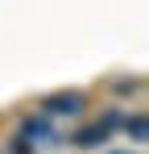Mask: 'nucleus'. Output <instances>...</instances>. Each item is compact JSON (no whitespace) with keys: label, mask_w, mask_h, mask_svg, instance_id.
Here are the masks:
<instances>
[{"label":"nucleus","mask_w":149,"mask_h":154,"mask_svg":"<svg viewBox=\"0 0 149 154\" xmlns=\"http://www.w3.org/2000/svg\"><path fill=\"white\" fill-rule=\"evenodd\" d=\"M8 154H33V146H29V142H25L21 133H17V137L8 142Z\"/></svg>","instance_id":"obj_7"},{"label":"nucleus","mask_w":149,"mask_h":154,"mask_svg":"<svg viewBox=\"0 0 149 154\" xmlns=\"http://www.w3.org/2000/svg\"><path fill=\"white\" fill-rule=\"evenodd\" d=\"M108 137H112V133H108V129L99 125V121H87L83 129H74V137H71V142L79 146V150H91V146H104Z\"/></svg>","instance_id":"obj_3"},{"label":"nucleus","mask_w":149,"mask_h":154,"mask_svg":"<svg viewBox=\"0 0 149 154\" xmlns=\"http://www.w3.org/2000/svg\"><path fill=\"white\" fill-rule=\"evenodd\" d=\"M17 133H21L29 146H58L54 121H50L46 112H25V117H17Z\"/></svg>","instance_id":"obj_1"},{"label":"nucleus","mask_w":149,"mask_h":154,"mask_svg":"<svg viewBox=\"0 0 149 154\" xmlns=\"http://www.w3.org/2000/svg\"><path fill=\"white\" fill-rule=\"evenodd\" d=\"M145 112H133V117H124V133L133 137V142H145Z\"/></svg>","instance_id":"obj_5"},{"label":"nucleus","mask_w":149,"mask_h":154,"mask_svg":"<svg viewBox=\"0 0 149 154\" xmlns=\"http://www.w3.org/2000/svg\"><path fill=\"white\" fill-rule=\"evenodd\" d=\"M112 92H120V96H133V92H141V79H112Z\"/></svg>","instance_id":"obj_6"},{"label":"nucleus","mask_w":149,"mask_h":154,"mask_svg":"<svg viewBox=\"0 0 149 154\" xmlns=\"http://www.w3.org/2000/svg\"><path fill=\"white\" fill-rule=\"evenodd\" d=\"M124 117H128V112H124L120 104H116V108H104V112H99L95 121H99L104 129H108V133H120V129H124Z\"/></svg>","instance_id":"obj_4"},{"label":"nucleus","mask_w":149,"mask_h":154,"mask_svg":"<svg viewBox=\"0 0 149 154\" xmlns=\"http://www.w3.org/2000/svg\"><path fill=\"white\" fill-rule=\"evenodd\" d=\"M83 108H87V92H74V88L42 96V112L46 117H79Z\"/></svg>","instance_id":"obj_2"}]
</instances>
